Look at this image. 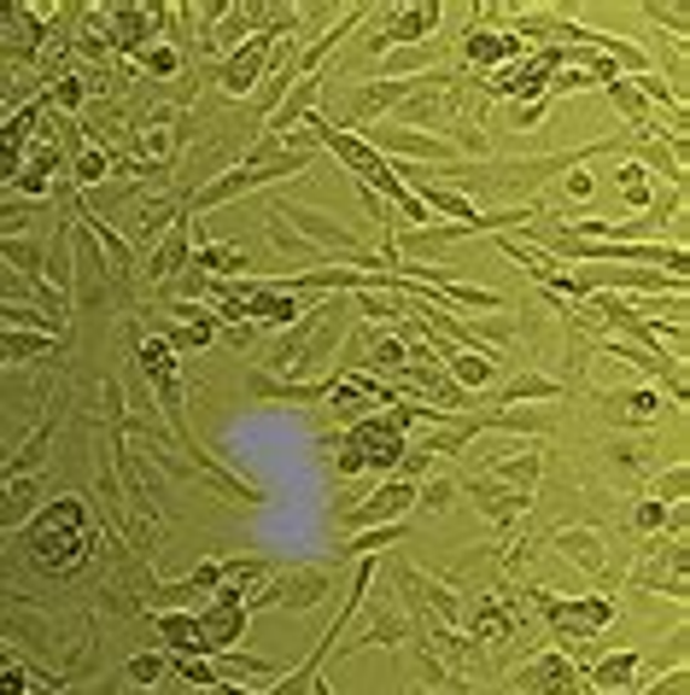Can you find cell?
I'll use <instances>...</instances> for the list:
<instances>
[{"label":"cell","mask_w":690,"mask_h":695,"mask_svg":"<svg viewBox=\"0 0 690 695\" xmlns=\"http://www.w3.org/2000/svg\"><path fill=\"white\" fill-rule=\"evenodd\" d=\"M556 257H567V263H615V270H632V263H649V270H673L679 281H684V252L679 245H585V240H574V234H551L544 240Z\"/></svg>","instance_id":"obj_1"},{"label":"cell","mask_w":690,"mask_h":695,"mask_svg":"<svg viewBox=\"0 0 690 695\" xmlns=\"http://www.w3.org/2000/svg\"><path fill=\"white\" fill-rule=\"evenodd\" d=\"M363 147H375L380 158H428V164H451V140L445 135H433V129H398V123H363Z\"/></svg>","instance_id":"obj_2"},{"label":"cell","mask_w":690,"mask_h":695,"mask_svg":"<svg viewBox=\"0 0 690 695\" xmlns=\"http://www.w3.org/2000/svg\"><path fill=\"white\" fill-rule=\"evenodd\" d=\"M328 585H334V572H322V567H293V572H281V579H270L258 590V597L247 602L252 608H270V602H288V608H316L322 597H328Z\"/></svg>","instance_id":"obj_3"},{"label":"cell","mask_w":690,"mask_h":695,"mask_svg":"<svg viewBox=\"0 0 690 695\" xmlns=\"http://www.w3.org/2000/svg\"><path fill=\"white\" fill-rule=\"evenodd\" d=\"M533 602L551 613V620L562 625V638H597V631L615 620V608H608L603 597H585V602H556V597H544V590H533Z\"/></svg>","instance_id":"obj_4"},{"label":"cell","mask_w":690,"mask_h":695,"mask_svg":"<svg viewBox=\"0 0 690 695\" xmlns=\"http://www.w3.org/2000/svg\"><path fill=\"white\" fill-rule=\"evenodd\" d=\"M410 503H416V485H410V480H393L387 491H375L369 503L345 508V520H339V526H345V538H352V531H369V526H393Z\"/></svg>","instance_id":"obj_5"},{"label":"cell","mask_w":690,"mask_h":695,"mask_svg":"<svg viewBox=\"0 0 690 695\" xmlns=\"http://www.w3.org/2000/svg\"><path fill=\"white\" fill-rule=\"evenodd\" d=\"M579 678L592 684L597 695H632L644 678V654L638 649H620V654H603V661L579 666Z\"/></svg>","instance_id":"obj_6"},{"label":"cell","mask_w":690,"mask_h":695,"mask_svg":"<svg viewBox=\"0 0 690 695\" xmlns=\"http://www.w3.org/2000/svg\"><path fill=\"white\" fill-rule=\"evenodd\" d=\"M240 625H247V602H240V590L222 585L217 590V608L206 613V620H194V649H222Z\"/></svg>","instance_id":"obj_7"},{"label":"cell","mask_w":690,"mask_h":695,"mask_svg":"<svg viewBox=\"0 0 690 695\" xmlns=\"http://www.w3.org/2000/svg\"><path fill=\"white\" fill-rule=\"evenodd\" d=\"M579 666L567 661V654H544V661L533 672H521V695H567V689H579Z\"/></svg>","instance_id":"obj_8"},{"label":"cell","mask_w":690,"mask_h":695,"mask_svg":"<svg viewBox=\"0 0 690 695\" xmlns=\"http://www.w3.org/2000/svg\"><path fill=\"white\" fill-rule=\"evenodd\" d=\"M428 304H439V310H492V316L510 310V298L492 293V286H457V281L451 286H433Z\"/></svg>","instance_id":"obj_9"},{"label":"cell","mask_w":690,"mask_h":695,"mask_svg":"<svg viewBox=\"0 0 690 695\" xmlns=\"http://www.w3.org/2000/svg\"><path fill=\"white\" fill-rule=\"evenodd\" d=\"M316 94H322V76H304V82H299L293 94H281V99H288V106H275V112H270V140H281V135H288V129H293L299 117H311Z\"/></svg>","instance_id":"obj_10"},{"label":"cell","mask_w":690,"mask_h":695,"mask_svg":"<svg viewBox=\"0 0 690 695\" xmlns=\"http://www.w3.org/2000/svg\"><path fill=\"white\" fill-rule=\"evenodd\" d=\"M562 398V386L551 375H515L510 386H498L492 403H556Z\"/></svg>","instance_id":"obj_11"},{"label":"cell","mask_w":690,"mask_h":695,"mask_svg":"<svg viewBox=\"0 0 690 695\" xmlns=\"http://www.w3.org/2000/svg\"><path fill=\"white\" fill-rule=\"evenodd\" d=\"M194 257V245H188V217H176V229H170V240L165 245H158V252H153V263H147V275L153 281H170L176 270H181V263H188Z\"/></svg>","instance_id":"obj_12"},{"label":"cell","mask_w":690,"mask_h":695,"mask_svg":"<svg viewBox=\"0 0 690 695\" xmlns=\"http://www.w3.org/2000/svg\"><path fill=\"white\" fill-rule=\"evenodd\" d=\"M433 351L445 357V375H451V386H474V392H480V386L492 380V362H485V357H462L457 345H445V339L433 345Z\"/></svg>","instance_id":"obj_13"},{"label":"cell","mask_w":690,"mask_h":695,"mask_svg":"<svg viewBox=\"0 0 690 695\" xmlns=\"http://www.w3.org/2000/svg\"><path fill=\"white\" fill-rule=\"evenodd\" d=\"M556 544H562L585 572H603V538H597L592 526H567V531H556Z\"/></svg>","instance_id":"obj_14"},{"label":"cell","mask_w":690,"mask_h":695,"mask_svg":"<svg viewBox=\"0 0 690 695\" xmlns=\"http://www.w3.org/2000/svg\"><path fill=\"white\" fill-rule=\"evenodd\" d=\"M258 53H270V35H258L252 48L229 53V65H222V82H229V88H252L258 71H263V59H258Z\"/></svg>","instance_id":"obj_15"},{"label":"cell","mask_w":690,"mask_h":695,"mask_svg":"<svg viewBox=\"0 0 690 695\" xmlns=\"http://www.w3.org/2000/svg\"><path fill=\"white\" fill-rule=\"evenodd\" d=\"M270 678V672H281L275 661H263V654H240V649H222L217 654V678Z\"/></svg>","instance_id":"obj_16"},{"label":"cell","mask_w":690,"mask_h":695,"mask_svg":"<svg viewBox=\"0 0 690 695\" xmlns=\"http://www.w3.org/2000/svg\"><path fill=\"white\" fill-rule=\"evenodd\" d=\"M404 531H410V526H398V520H393V526H369V531H352V538L339 544V556H375V549L398 544Z\"/></svg>","instance_id":"obj_17"},{"label":"cell","mask_w":690,"mask_h":695,"mask_svg":"<svg viewBox=\"0 0 690 695\" xmlns=\"http://www.w3.org/2000/svg\"><path fill=\"white\" fill-rule=\"evenodd\" d=\"M404 18H393V30L380 35V41H410V35H421V30H433L439 24V7H398Z\"/></svg>","instance_id":"obj_18"},{"label":"cell","mask_w":690,"mask_h":695,"mask_svg":"<svg viewBox=\"0 0 690 695\" xmlns=\"http://www.w3.org/2000/svg\"><path fill=\"white\" fill-rule=\"evenodd\" d=\"M0 257H7L12 270H24L30 281H42V252H35V240H0Z\"/></svg>","instance_id":"obj_19"},{"label":"cell","mask_w":690,"mask_h":695,"mask_svg":"<svg viewBox=\"0 0 690 695\" xmlns=\"http://www.w3.org/2000/svg\"><path fill=\"white\" fill-rule=\"evenodd\" d=\"M492 480H503L510 491H526V485L539 480V456H515V462H498V467H492Z\"/></svg>","instance_id":"obj_20"},{"label":"cell","mask_w":690,"mask_h":695,"mask_svg":"<svg viewBox=\"0 0 690 695\" xmlns=\"http://www.w3.org/2000/svg\"><path fill=\"white\" fill-rule=\"evenodd\" d=\"M48 439H53V421H48L42 433L30 439V444H24V456H18V462H7V480H18V474H35V467H42V456H48Z\"/></svg>","instance_id":"obj_21"},{"label":"cell","mask_w":690,"mask_h":695,"mask_svg":"<svg viewBox=\"0 0 690 695\" xmlns=\"http://www.w3.org/2000/svg\"><path fill=\"white\" fill-rule=\"evenodd\" d=\"M369 339H375V345H369V368H387V375H398L410 351H404V345H398L393 334H369Z\"/></svg>","instance_id":"obj_22"},{"label":"cell","mask_w":690,"mask_h":695,"mask_svg":"<svg viewBox=\"0 0 690 695\" xmlns=\"http://www.w3.org/2000/svg\"><path fill=\"white\" fill-rule=\"evenodd\" d=\"M428 59H433V48H404V53H393V59H380V76H404V71H421V65H428Z\"/></svg>","instance_id":"obj_23"},{"label":"cell","mask_w":690,"mask_h":695,"mask_svg":"<svg viewBox=\"0 0 690 695\" xmlns=\"http://www.w3.org/2000/svg\"><path fill=\"white\" fill-rule=\"evenodd\" d=\"M421 590H428V602L439 608V620H457V613H462V602H457V590L451 585H439V579H428V572H421V579H416Z\"/></svg>","instance_id":"obj_24"},{"label":"cell","mask_w":690,"mask_h":695,"mask_svg":"<svg viewBox=\"0 0 690 695\" xmlns=\"http://www.w3.org/2000/svg\"><path fill=\"white\" fill-rule=\"evenodd\" d=\"M170 672H176V678H188V684H199V689H217V684H222L217 666H211V661H194V654H181Z\"/></svg>","instance_id":"obj_25"},{"label":"cell","mask_w":690,"mask_h":695,"mask_svg":"<svg viewBox=\"0 0 690 695\" xmlns=\"http://www.w3.org/2000/svg\"><path fill=\"white\" fill-rule=\"evenodd\" d=\"M53 281H59V293H71L76 286V275H71V234H53Z\"/></svg>","instance_id":"obj_26"},{"label":"cell","mask_w":690,"mask_h":695,"mask_svg":"<svg viewBox=\"0 0 690 695\" xmlns=\"http://www.w3.org/2000/svg\"><path fill=\"white\" fill-rule=\"evenodd\" d=\"M124 666H129V684H158V672H170L165 654H135V661H124Z\"/></svg>","instance_id":"obj_27"},{"label":"cell","mask_w":690,"mask_h":695,"mask_svg":"<svg viewBox=\"0 0 690 695\" xmlns=\"http://www.w3.org/2000/svg\"><path fill=\"white\" fill-rule=\"evenodd\" d=\"M158 631H165L176 649H194V620L188 613H158Z\"/></svg>","instance_id":"obj_28"},{"label":"cell","mask_w":690,"mask_h":695,"mask_svg":"<svg viewBox=\"0 0 690 695\" xmlns=\"http://www.w3.org/2000/svg\"><path fill=\"white\" fill-rule=\"evenodd\" d=\"M416 503L433 508V515H439V508H451V503H457V480H433L428 491H416Z\"/></svg>","instance_id":"obj_29"},{"label":"cell","mask_w":690,"mask_h":695,"mask_svg":"<svg viewBox=\"0 0 690 695\" xmlns=\"http://www.w3.org/2000/svg\"><path fill=\"white\" fill-rule=\"evenodd\" d=\"M404 638V625L393 620V613H387V620H380V625H369V631H363V638L352 643V649H380V643H398Z\"/></svg>","instance_id":"obj_30"},{"label":"cell","mask_w":690,"mask_h":695,"mask_svg":"<svg viewBox=\"0 0 690 695\" xmlns=\"http://www.w3.org/2000/svg\"><path fill=\"white\" fill-rule=\"evenodd\" d=\"M147 71H153V76H176V71H181V53H176V48H153V53H147Z\"/></svg>","instance_id":"obj_31"},{"label":"cell","mask_w":690,"mask_h":695,"mask_svg":"<svg viewBox=\"0 0 690 695\" xmlns=\"http://www.w3.org/2000/svg\"><path fill=\"white\" fill-rule=\"evenodd\" d=\"M661 497H667V503L684 497V467H667V474L656 480V503H661Z\"/></svg>","instance_id":"obj_32"},{"label":"cell","mask_w":690,"mask_h":695,"mask_svg":"<svg viewBox=\"0 0 690 695\" xmlns=\"http://www.w3.org/2000/svg\"><path fill=\"white\" fill-rule=\"evenodd\" d=\"M644 12L656 18V24H667V30H673V35L684 41V30H690V24H684V7H644Z\"/></svg>","instance_id":"obj_33"},{"label":"cell","mask_w":690,"mask_h":695,"mask_svg":"<svg viewBox=\"0 0 690 695\" xmlns=\"http://www.w3.org/2000/svg\"><path fill=\"white\" fill-rule=\"evenodd\" d=\"M615 99H620V112L632 117V123H644V117H649V106H638V94H632V88H615Z\"/></svg>","instance_id":"obj_34"},{"label":"cell","mask_w":690,"mask_h":695,"mask_svg":"<svg viewBox=\"0 0 690 695\" xmlns=\"http://www.w3.org/2000/svg\"><path fill=\"white\" fill-rule=\"evenodd\" d=\"M661 520H667V508H661V503H644V508H638V526H644V531H656Z\"/></svg>","instance_id":"obj_35"},{"label":"cell","mask_w":690,"mask_h":695,"mask_svg":"<svg viewBox=\"0 0 690 695\" xmlns=\"http://www.w3.org/2000/svg\"><path fill=\"white\" fill-rule=\"evenodd\" d=\"M76 170H83V176H106V158H94V152H83V158H76Z\"/></svg>","instance_id":"obj_36"},{"label":"cell","mask_w":690,"mask_h":695,"mask_svg":"<svg viewBox=\"0 0 690 695\" xmlns=\"http://www.w3.org/2000/svg\"><path fill=\"white\" fill-rule=\"evenodd\" d=\"M567 193L585 199V193H592V176H579V170H574V176H567Z\"/></svg>","instance_id":"obj_37"}]
</instances>
